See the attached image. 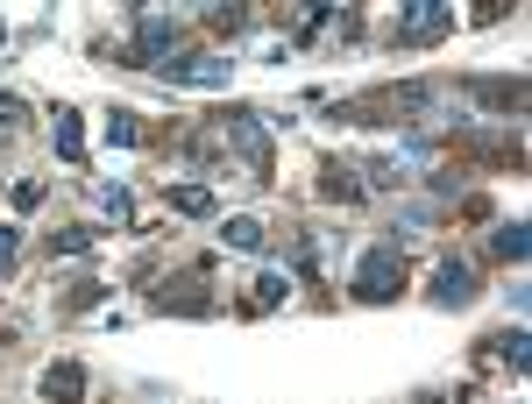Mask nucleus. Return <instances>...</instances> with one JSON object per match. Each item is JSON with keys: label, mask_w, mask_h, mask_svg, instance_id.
<instances>
[{"label": "nucleus", "mask_w": 532, "mask_h": 404, "mask_svg": "<svg viewBox=\"0 0 532 404\" xmlns=\"http://www.w3.org/2000/svg\"><path fill=\"white\" fill-rule=\"evenodd\" d=\"M398 249H369L362 263H355V298H369V305H384V298H398Z\"/></svg>", "instance_id": "f257e3e1"}, {"label": "nucleus", "mask_w": 532, "mask_h": 404, "mask_svg": "<svg viewBox=\"0 0 532 404\" xmlns=\"http://www.w3.org/2000/svg\"><path fill=\"white\" fill-rule=\"evenodd\" d=\"M171 206H178L185 220H206V213H213V192H206V185H178V192H171Z\"/></svg>", "instance_id": "9b49d317"}, {"label": "nucleus", "mask_w": 532, "mask_h": 404, "mask_svg": "<svg viewBox=\"0 0 532 404\" xmlns=\"http://www.w3.org/2000/svg\"><path fill=\"white\" fill-rule=\"evenodd\" d=\"M227 241H235V249H249V256H256V249H263L270 234H263V220H256V213H235V220H227Z\"/></svg>", "instance_id": "9d476101"}, {"label": "nucleus", "mask_w": 532, "mask_h": 404, "mask_svg": "<svg viewBox=\"0 0 532 404\" xmlns=\"http://www.w3.org/2000/svg\"><path fill=\"white\" fill-rule=\"evenodd\" d=\"M171 50H178V22H164V15H142L135 22V57L142 64H164Z\"/></svg>", "instance_id": "7ed1b4c3"}, {"label": "nucleus", "mask_w": 532, "mask_h": 404, "mask_svg": "<svg viewBox=\"0 0 532 404\" xmlns=\"http://www.w3.org/2000/svg\"><path fill=\"white\" fill-rule=\"evenodd\" d=\"M43 397H50V404H86V369H79V362L43 369Z\"/></svg>", "instance_id": "39448f33"}, {"label": "nucleus", "mask_w": 532, "mask_h": 404, "mask_svg": "<svg viewBox=\"0 0 532 404\" xmlns=\"http://www.w3.org/2000/svg\"><path fill=\"white\" fill-rule=\"evenodd\" d=\"M497 348H504V355H511V369H525V362H532V341H525V334H504V341H497Z\"/></svg>", "instance_id": "2eb2a0df"}, {"label": "nucleus", "mask_w": 532, "mask_h": 404, "mask_svg": "<svg viewBox=\"0 0 532 404\" xmlns=\"http://www.w3.org/2000/svg\"><path fill=\"white\" fill-rule=\"evenodd\" d=\"M107 213H114V220H128V213H135V199H128L121 185H107Z\"/></svg>", "instance_id": "dca6fc26"}, {"label": "nucleus", "mask_w": 532, "mask_h": 404, "mask_svg": "<svg viewBox=\"0 0 532 404\" xmlns=\"http://www.w3.org/2000/svg\"><path fill=\"white\" fill-rule=\"evenodd\" d=\"M157 71L171 78V86H206V93H220L227 78H235V64H220V57H199V50H192V57H164Z\"/></svg>", "instance_id": "f03ea898"}, {"label": "nucleus", "mask_w": 532, "mask_h": 404, "mask_svg": "<svg viewBox=\"0 0 532 404\" xmlns=\"http://www.w3.org/2000/svg\"><path fill=\"white\" fill-rule=\"evenodd\" d=\"M57 249H64V256H86V249H93V227H64Z\"/></svg>", "instance_id": "ddd939ff"}, {"label": "nucleus", "mask_w": 532, "mask_h": 404, "mask_svg": "<svg viewBox=\"0 0 532 404\" xmlns=\"http://www.w3.org/2000/svg\"><path fill=\"white\" fill-rule=\"evenodd\" d=\"M107 142H114V149H135V142H142L135 114H114V121H107Z\"/></svg>", "instance_id": "f8f14e48"}, {"label": "nucleus", "mask_w": 532, "mask_h": 404, "mask_svg": "<svg viewBox=\"0 0 532 404\" xmlns=\"http://www.w3.org/2000/svg\"><path fill=\"white\" fill-rule=\"evenodd\" d=\"M476 298V270L469 263H440L433 270V305H469Z\"/></svg>", "instance_id": "20e7f679"}, {"label": "nucleus", "mask_w": 532, "mask_h": 404, "mask_svg": "<svg viewBox=\"0 0 532 404\" xmlns=\"http://www.w3.org/2000/svg\"><path fill=\"white\" fill-rule=\"evenodd\" d=\"M0 263H15V227H0Z\"/></svg>", "instance_id": "a211bd4d"}, {"label": "nucleus", "mask_w": 532, "mask_h": 404, "mask_svg": "<svg viewBox=\"0 0 532 404\" xmlns=\"http://www.w3.org/2000/svg\"><path fill=\"white\" fill-rule=\"evenodd\" d=\"M447 22H454L447 0H412V15H405V29H398V36H405V43H419V36H440Z\"/></svg>", "instance_id": "423d86ee"}, {"label": "nucleus", "mask_w": 532, "mask_h": 404, "mask_svg": "<svg viewBox=\"0 0 532 404\" xmlns=\"http://www.w3.org/2000/svg\"><path fill=\"white\" fill-rule=\"evenodd\" d=\"M291 291V277H256V305H277Z\"/></svg>", "instance_id": "4468645a"}, {"label": "nucleus", "mask_w": 532, "mask_h": 404, "mask_svg": "<svg viewBox=\"0 0 532 404\" xmlns=\"http://www.w3.org/2000/svg\"><path fill=\"white\" fill-rule=\"evenodd\" d=\"M227 135H235V149L249 156L256 171H270V142H263V114H235V121H227Z\"/></svg>", "instance_id": "0eeeda50"}, {"label": "nucleus", "mask_w": 532, "mask_h": 404, "mask_svg": "<svg viewBox=\"0 0 532 404\" xmlns=\"http://www.w3.org/2000/svg\"><path fill=\"white\" fill-rule=\"evenodd\" d=\"M50 142H57V156H64V164H79V156H86V128H79V114H64V107H57Z\"/></svg>", "instance_id": "6e6552de"}, {"label": "nucleus", "mask_w": 532, "mask_h": 404, "mask_svg": "<svg viewBox=\"0 0 532 404\" xmlns=\"http://www.w3.org/2000/svg\"><path fill=\"white\" fill-rule=\"evenodd\" d=\"M490 249H497L504 263H525V249H532V241H525V220H504V227L490 234Z\"/></svg>", "instance_id": "1a4fd4ad"}, {"label": "nucleus", "mask_w": 532, "mask_h": 404, "mask_svg": "<svg viewBox=\"0 0 532 404\" xmlns=\"http://www.w3.org/2000/svg\"><path fill=\"white\" fill-rule=\"evenodd\" d=\"M22 114H29V107H22L15 93H8V100H0V128H22Z\"/></svg>", "instance_id": "f3484780"}]
</instances>
